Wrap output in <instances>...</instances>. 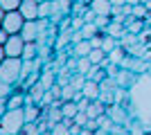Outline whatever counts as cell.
Here are the masks:
<instances>
[{"label":"cell","mask_w":151,"mask_h":135,"mask_svg":"<svg viewBox=\"0 0 151 135\" xmlns=\"http://www.w3.org/2000/svg\"><path fill=\"white\" fill-rule=\"evenodd\" d=\"M124 56H126V50H124V45H117L113 52H108V59H111V63H117L120 65L122 61H124Z\"/></svg>","instance_id":"2e32d148"},{"label":"cell","mask_w":151,"mask_h":135,"mask_svg":"<svg viewBox=\"0 0 151 135\" xmlns=\"http://www.w3.org/2000/svg\"><path fill=\"white\" fill-rule=\"evenodd\" d=\"M90 45H93V47H101V45H104V34L97 32L93 39H90Z\"/></svg>","instance_id":"f1b7e54d"},{"label":"cell","mask_w":151,"mask_h":135,"mask_svg":"<svg viewBox=\"0 0 151 135\" xmlns=\"http://www.w3.org/2000/svg\"><path fill=\"white\" fill-rule=\"evenodd\" d=\"M106 34H111V36H115V39H122V36L126 34V25L120 23V20H111V25L106 27Z\"/></svg>","instance_id":"7c38bea8"},{"label":"cell","mask_w":151,"mask_h":135,"mask_svg":"<svg viewBox=\"0 0 151 135\" xmlns=\"http://www.w3.org/2000/svg\"><path fill=\"white\" fill-rule=\"evenodd\" d=\"M140 27H142V18H131V20H126V32L140 34Z\"/></svg>","instance_id":"603a6c76"},{"label":"cell","mask_w":151,"mask_h":135,"mask_svg":"<svg viewBox=\"0 0 151 135\" xmlns=\"http://www.w3.org/2000/svg\"><path fill=\"white\" fill-rule=\"evenodd\" d=\"M50 131L54 135H70V126H65L63 122H54V124H50Z\"/></svg>","instance_id":"44dd1931"},{"label":"cell","mask_w":151,"mask_h":135,"mask_svg":"<svg viewBox=\"0 0 151 135\" xmlns=\"http://www.w3.org/2000/svg\"><path fill=\"white\" fill-rule=\"evenodd\" d=\"M18 135H41V126H38V122H25Z\"/></svg>","instance_id":"ffe728a7"},{"label":"cell","mask_w":151,"mask_h":135,"mask_svg":"<svg viewBox=\"0 0 151 135\" xmlns=\"http://www.w3.org/2000/svg\"><path fill=\"white\" fill-rule=\"evenodd\" d=\"M86 81H88V79H86V74H81V72H75V74H72V79H70V86H72L75 90H83Z\"/></svg>","instance_id":"ac0fdd59"},{"label":"cell","mask_w":151,"mask_h":135,"mask_svg":"<svg viewBox=\"0 0 151 135\" xmlns=\"http://www.w3.org/2000/svg\"><path fill=\"white\" fill-rule=\"evenodd\" d=\"M5 14H7V11L2 9V7H0V25H2V20H5Z\"/></svg>","instance_id":"836d02e7"},{"label":"cell","mask_w":151,"mask_h":135,"mask_svg":"<svg viewBox=\"0 0 151 135\" xmlns=\"http://www.w3.org/2000/svg\"><path fill=\"white\" fill-rule=\"evenodd\" d=\"M90 9L97 16H113V2L111 0H90Z\"/></svg>","instance_id":"ba28073f"},{"label":"cell","mask_w":151,"mask_h":135,"mask_svg":"<svg viewBox=\"0 0 151 135\" xmlns=\"http://www.w3.org/2000/svg\"><path fill=\"white\" fill-rule=\"evenodd\" d=\"M81 135H93V133H90V129H83V131H81Z\"/></svg>","instance_id":"e575fe53"},{"label":"cell","mask_w":151,"mask_h":135,"mask_svg":"<svg viewBox=\"0 0 151 135\" xmlns=\"http://www.w3.org/2000/svg\"><path fill=\"white\" fill-rule=\"evenodd\" d=\"M117 45H120V39H115V36H111V34H106V36H104V45H101V50L106 52H113L115 47H117Z\"/></svg>","instance_id":"d6986e66"},{"label":"cell","mask_w":151,"mask_h":135,"mask_svg":"<svg viewBox=\"0 0 151 135\" xmlns=\"http://www.w3.org/2000/svg\"><path fill=\"white\" fill-rule=\"evenodd\" d=\"M23 25H25V16L16 9V11H7L5 20H2V27H5L9 34H20L23 32Z\"/></svg>","instance_id":"277c9868"},{"label":"cell","mask_w":151,"mask_h":135,"mask_svg":"<svg viewBox=\"0 0 151 135\" xmlns=\"http://www.w3.org/2000/svg\"><path fill=\"white\" fill-rule=\"evenodd\" d=\"M14 88L16 86H12V84H7L5 79H0V99H7V97L14 92Z\"/></svg>","instance_id":"d4e9b609"},{"label":"cell","mask_w":151,"mask_h":135,"mask_svg":"<svg viewBox=\"0 0 151 135\" xmlns=\"http://www.w3.org/2000/svg\"><path fill=\"white\" fill-rule=\"evenodd\" d=\"M23 113H25V122H38V119L43 117V113H41V104H25Z\"/></svg>","instance_id":"8fae6325"},{"label":"cell","mask_w":151,"mask_h":135,"mask_svg":"<svg viewBox=\"0 0 151 135\" xmlns=\"http://www.w3.org/2000/svg\"><path fill=\"white\" fill-rule=\"evenodd\" d=\"M18 11L25 16V20H36L38 18V2L36 0H23Z\"/></svg>","instance_id":"52a82bcc"},{"label":"cell","mask_w":151,"mask_h":135,"mask_svg":"<svg viewBox=\"0 0 151 135\" xmlns=\"http://www.w3.org/2000/svg\"><path fill=\"white\" fill-rule=\"evenodd\" d=\"M25 43L27 41L20 36V34H12L5 43V54L7 56H14V59H23V50H25Z\"/></svg>","instance_id":"5b68a950"},{"label":"cell","mask_w":151,"mask_h":135,"mask_svg":"<svg viewBox=\"0 0 151 135\" xmlns=\"http://www.w3.org/2000/svg\"><path fill=\"white\" fill-rule=\"evenodd\" d=\"M20 2L23 0H0V7L5 11H16V9H20Z\"/></svg>","instance_id":"cb8c5ba5"},{"label":"cell","mask_w":151,"mask_h":135,"mask_svg":"<svg viewBox=\"0 0 151 135\" xmlns=\"http://www.w3.org/2000/svg\"><path fill=\"white\" fill-rule=\"evenodd\" d=\"M20 70H23V59L7 56L0 63V79H5L7 84H12V86H18L20 84Z\"/></svg>","instance_id":"3957f363"},{"label":"cell","mask_w":151,"mask_h":135,"mask_svg":"<svg viewBox=\"0 0 151 135\" xmlns=\"http://www.w3.org/2000/svg\"><path fill=\"white\" fill-rule=\"evenodd\" d=\"M135 77H138V74H135L133 70H124V68H122V70L117 72V77H115V81H117V86H120V88L129 90V88L133 86V81H135Z\"/></svg>","instance_id":"30bf717a"},{"label":"cell","mask_w":151,"mask_h":135,"mask_svg":"<svg viewBox=\"0 0 151 135\" xmlns=\"http://www.w3.org/2000/svg\"><path fill=\"white\" fill-rule=\"evenodd\" d=\"M97 32H99V27L95 25V23H86V25L81 27V34H83V39H88V41L93 39V36H95Z\"/></svg>","instance_id":"7402d4cb"},{"label":"cell","mask_w":151,"mask_h":135,"mask_svg":"<svg viewBox=\"0 0 151 135\" xmlns=\"http://www.w3.org/2000/svg\"><path fill=\"white\" fill-rule=\"evenodd\" d=\"M38 56V43L32 41V43H25V50H23V59H36Z\"/></svg>","instance_id":"e0dca14e"},{"label":"cell","mask_w":151,"mask_h":135,"mask_svg":"<svg viewBox=\"0 0 151 135\" xmlns=\"http://www.w3.org/2000/svg\"><path fill=\"white\" fill-rule=\"evenodd\" d=\"M23 126H25L23 108H7L5 115H0V135H18Z\"/></svg>","instance_id":"7a4b0ae2"},{"label":"cell","mask_w":151,"mask_h":135,"mask_svg":"<svg viewBox=\"0 0 151 135\" xmlns=\"http://www.w3.org/2000/svg\"><path fill=\"white\" fill-rule=\"evenodd\" d=\"M111 20H113V16H97V18H95V25L99 27V29H106V27L111 25Z\"/></svg>","instance_id":"484cf974"},{"label":"cell","mask_w":151,"mask_h":135,"mask_svg":"<svg viewBox=\"0 0 151 135\" xmlns=\"http://www.w3.org/2000/svg\"><path fill=\"white\" fill-rule=\"evenodd\" d=\"M88 59L93 61V65H101V63H104V61L108 59V54L101 50V47H93V52L88 54Z\"/></svg>","instance_id":"5bb4252c"},{"label":"cell","mask_w":151,"mask_h":135,"mask_svg":"<svg viewBox=\"0 0 151 135\" xmlns=\"http://www.w3.org/2000/svg\"><path fill=\"white\" fill-rule=\"evenodd\" d=\"M111 2H113V5H120V7L126 5V0H111Z\"/></svg>","instance_id":"d6a6232c"},{"label":"cell","mask_w":151,"mask_h":135,"mask_svg":"<svg viewBox=\"0 0 151 135\" xmlns=\"http://www.w3.org/2000/svg\"><path fill=\"white\" fill-rule=\"evenodd\" d=\"M106 113H108V117L113 119V124H126V126L131 124V115H129V110L122 108L120 104H115L113 108H108Z\"/></svg>","instance_id":"8992f818"},{"label":"cell","mask_w":151,"mask_h":135,"mask_svg":"<svg viewBox=\"0 0 151 135\" xmlns=\"http://www.w3.org/2000/svg\"><path fill=\"white\" fill-rule=\"evenodd\" d=\"M7 59V54H5V45L0 43V63H2V61H5Z\"/></svg>","instance_id":"1f68e13d"},{"label":"cell","mask_w":151,"mask_h":135,"mask_svg":"<svg viewBox=\"0 0 151 135\" xmlns=\"http://www.w3.org/2000/svg\"><path fill=\"white\" fill-rule=\"evenodd\" d=\"M36 2H45V0H36Z\"/></svg>","instance_id":"d590c367"},{"label":"cell","mask_w":151,"mask_h":135,"mask_svg":"<svg viewBox=\"0 0 151 135\" xmlns=\"http://www.w3.org/2000/svg\"><path fill=\"white\" fill-rule=\"evenodd\" d=\"M81 92H83V97H86V99H90V101L99 99V95H101V86H99V81H95V79H88Z\"/></svg>","instance_id":"9c48e42d"},{"label":"cell","mask_w":151,"mask_h":135,"mask_svg":"<svg viewBox=\"0 0 151 135\" xmlns=\"http://www.w3.org/2000/svg\"><path fill=\"white\" fill-rule=\"evenodd\" d=\"M86 25V20H83V16H75L72 18V29L75 32H81V27Z\"/></svg>","instance_id":"83f0119b"},{"label":"cell","mask_w":151,"mask_h":135,"mask_svg":"<svg viewBox=\"0 0 151 135\" xmlns=\"http://www.w3.org/2000/svg\"><path fill=\"white\" fill-rule=\"evenodd\" d=\"M75 65H77V72H81V74H88L90 68H93V61H90L88 56H77Z\"/></svg>","instance_id":"9a60e30c"},{"label":"cell","mask_w":151,"mask_h":135,"mask_svg":"<svg viewBox=\"0 0 151 135\" xmlns=\"http://www.w3.org/2000/svg\"><path fill=\"white\" fill-rule=\"evenodd\" d=\"M75 122L79 124V126H86V124L90 122V117H88V113H83V110H79V113H77V115H75Z\"/></svg>","instance_id":"4316f807"},{"label":"cell","mask_w":151,"mask_h":135,"mask_svg":"<svg viewBox=\"0 0 151 135\" xmlns=\"http://www.w3.org/2000/svg\"><path fill=\"white\" fill-rule=\"evenodd\" d=\"M126 110L149 133L151 131V72L138 74L133 86L126 90Z\"/></svg>","instance_id":"6da1fadb"},{"label":"cell","mask_w":151,"mask_h":135,"mask_svg":"<svg viewBox=\"0 0 151 135\" xmlns=\"http://www.w3.org/2000/svg\"><path fill=\"white\" fill-rule=\"evenodd\" d=\"M77 106H79V110H83V113H86V110H88V106H90V99H86V97H83V99H79V101H77Z\"/></svg>","instance_id":"4dcf8cb0"},{"label":"cell","mask_w":151,"mask_h":135,"mask_svg":"<svg viewBox=\"0 0 151 135\" xmlns=\"http://www.w3.org/2000/svg\"><path fill=\"white\" fill-rule=\"evenodd\" d=\"M90 52H93V45H90L88 39L79 41V43H75V56H88Z\"/></svg>","instance_id":"4fadbf2b"},{"label":"cell","mask_w":151,"mask_h":135,"mask_svg":"<svg viewBox=\"0 0 151 135\" xmlns=\"http://www.w3.org/2000/svg\"><path fill=\"white\" fill-rule=\"evenodd\" d=\"M52 79H54V74H52V72H45V74H43V79H41V84H43L45 88L50 90V88H52Z\"/></svg>","instance_id":"f546056e"}]
</instances>
